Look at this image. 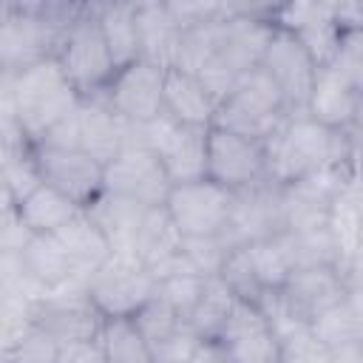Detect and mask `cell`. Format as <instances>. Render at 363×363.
I'll list each match as a JSON object with an SVG mask.
<instances>
[{"label":"cell","instance_id":"2e32d148","mask_svg":"<svg viewBox=\"0 0 363 363\" xmlns=\"http://www.w3.org/2000/svg\"><path fill=\"white\" fill-rule=\"evenodd\" d=\"M218 343L233 363H281L284 354V340L269 323L267 312L247 301H235Z\"/></svg>","mask_w":363,"mask_h":363},{"label":"cell","instance_id":"f35d334b","mask_svg":"<svg viewBox=\"0 0 363 363\" xmlns=\"http://www.w3.org/2000/svg\"><path fill=\"white\" fill-rule=\"evenodd\" d=\"M60 343H54L45 332L31 326L20 343L3 349V363H57Z\"/></svg>","mask_w":363,"mask_h":363},{"label":"cell","instance_id":"6da1fadb","mask_svg":"<svg viewBox=\"0 0 363 363\" xmlns=\"http://www.w3.org/2000/svg\"><path fill=\"white\" fill-rule=\"evenodd\" d=\"M85 3H6L0 23V71L20 74L54 60Z\"/></svg>","mask_w":363,"mask_h":363},{"label":"cell","instance_id":"60d3db41","mask_svg":"<svg viewBox=\"0 0 363 363\" xmlns=\"http://www.w3.org/2000/svg\"><path fill=\"white\" fill-rule=\"evenodd\" d=\"M201 337L190 329V323H184L179 332H173L167 340L150 346L153 349V360L156 363H187L193 357V352L199 349Z\"/></svg>","mask_w":363,"mask_h":363},{"label":"cell","instance_id":"7dc6e473","mask_svg":"<svg viewBox=\"0 0 363 363\" xmlns=\"http://www.w3.org/2000/svg\"><path fill=\"white\" fill-rule=\"evenodd\" d=\"M335 26L340 31L363 28V3H335Z\"/></svg>","mask_w":363,"mask_h":363},{"label":"cell","instance_id":"f907efd6","mask_svg":"<svg viewBox=\"0 0 363 363\" xmlns=\"http://www.w3.org/2000/svg\"><path fill=\"white\" fill-rule=\"evenodd\" d=\"M343 133L349 136V142L354 145V150H360V147H363V94H360V102H357L354 119H352V125H349Z\"/></svg>","mask_w":363,"mask_h":363},{"label":"cell","instance_id":"f5cc1de1","mask_svg":"<svg viewBox=\"0 0 363 363\" xmlns=\"http://www.w3.org/2000/svg\"><path fill=\"white\" fill-rule=\"evenodd\" d=\"M354 176H357V182H363V147L354 153Z\"/></svg>","mask_w":363,"mask_h":363},{"label":"cell","instance_id":"7a4b0ae2","mask_svg":"<svg viewBox=\"0 0 363 363\" xmlns=\"http://www.w3.org/2000/svg\"><path fill=\"white\" fill-rule=\"evenodd\" d=\"M82 96L54 60L37 62L20 74H3V113H11L20 130L40 145L43 136L79 108Z\"/></svg>","mask_w":363,"mask_h":363},{"label":"cell","instance_id":"9c48e42d","mask_svg":"<svg viewBox=\"0 0 363 363\" xmlns=\"http://www.w3.org/2000/svg\"><path fill=\"white\" fill-rule=\"evenodd\" d=\"M233 201H235L233 190L221 187L213 179H199V182L173 184L164 207L176 221L179 233L184 238H196V235L224 233L233 218Z\"/></svg>","mask_w":363,"mask_h":363},{"label":"cell","instance_id":"ba28073f","mask_svg":"<svg viewBox=\"0 0 363 363\" xmlns=\"http://www.w3.org/2000/svg\"><path fill=\"white\" fill-rule=\"evenodd\" d=\"M261 68L278 85L289 116H306L309 94L318 77V62L303 48V43L284 28H272L269 43L261 57Z\"/></svg>","mask_w":363,"mask_h":363},{"label":"cell","instance_id":"8992f818","mask_svg":"<svg viewBox=\"0 0 363 363\" xmlns=\"http://www.w3.org/2000/svg\"><path fill=\"white\" fill-rule=\"evenodd\" d=\"M57 62L62 65L65 77L79 91V96L105 94L116 74V65L96 20V3H85L82 14L71 23L57 51Z\"/></svg>","mask_w":363,"mask_h":363},{"label":"cell","instance_id":"d590c367","mask_svg":"<svg viewBox=\"0 0 363 363\" xmlns=\"http://www.w3.org/2000/svg\"><path fill=\"white\" fill-rule=\"evenodd\" d=\"M133 320H136V326L142 329V335L147 337V343L150 346H156V343H162V340H167L173 332H179L187 320L156 292L136 315H133Z\"/></svg>","mask_w":363,"mask_h":363},{"label":"cell","instance_id":"f6af8a7d","mask_svg":"<svg viewBox=\"0 0 363 363\" xmlns=\"http://www.w3.org/2000/svg\"><path fill=\"white\" fill-rule=\"evenodd\" d=\"M57 363H111V360H108V354L102 352L99 340H85V343L60 346Z\"/></svg>","mask_w":363,"mask_h":363},{"label":"cell","instance_id":"816d5d0a","mask_svg":"<svg viewBox=\"0 0 363 363\" xmlns=\"http://www.w3.org/2000/svg\"><path fill=\"white\" fill-rule=\"evenodd\" d=\"M346 306H349V312H352V320H354L357 335L363 337V292H349Z\"/></svg>","mask_w":363,"mask_h":363},{"label":"cell","instance_id":"836d02e7","mask_svg":"<svg viewBox=\"0 0 363 363\" xmlns=\"http://www.w3.org/2000/svg\"><path fill=\"white\" fill-rule=\"evenodd\" d=\"M218 278L233 289V295H235L238 301H247V303L261 306L264 298H267V289L261 286V281H258V275H255V267H252V261H250L247 247H235V250L227 255V261H224Z\"/></svg>","mask_w":363,"mask_h":363},{"label":"cell","instance_id":"44dd1931","mask_svg":"<svg viewBox=\"0 0 363 363\" xmlns=\"http://www.w3.org/2000/svg\"><path fill=\"white\" fill-rule=\"evenodd\" d=\"M136 28H139V60L159 68H173L182 26L170 11V3H136Z\"/></svg>","mask_w":363,"mask_h":363},{"label":"cell","instance_id":"bcb514c9","mask_svg":"<svg viewBox=\"0 0 363 363\" xmlns=\"http://www.w3.org/2000/svg\"><path fill=\"white\" fill-rule=\"evenodd\" d=\"M337 272H340V278H343V284H346L349 292H363V250L346 255L340 261Z\"/></svg>","mask_w":363,"mask_h":363},{"label":"cell","instance_id":"b9f144b4","mask_svg":"<svg viewBox=\"0 0 363 363\" xmlns=\"http://www.w3.org/2000/svg\"><path fill=\"white\" fill-rule=\"evenodd\" d=\"M281 363H329V357H326V346L318 343L312 332L306 329L284 340Z\"/></svg>","mask_w":363,"mask_h":363},{"label":"cell","instance_id":"7402d4cb","mask_svg":"<svg viewBox=\"0 0 363 363\" xmlns=\"http://www.w3.org/2000/svg\"><path fill=\"white\" fill-rule=\"evenodd\" d=\"M218 102L201 77L187 74L182 68H167L164 74V113L182 125L213 128Z\"/></svg>","mask_w":363,"mask_h":363},{"label":"cell","instance_id":"8fae6325","mask_svg":"<svg viewBox=\"0 0 363 363\" xmlns=\"http://www.w3.org/2000/svg\"><path fill=\"white\" fill-rule=\"evenodd\" d=\"M269 176V150L267 142L210 128L207 139V179L218 182L227 190H244Z\"/></svg>","mask_w":363,"mask_h":363},{"label":"cell","instance_id":"d6a6232c","mask_svg":"<svg viewBox=\"0 0 363 363\" xmlns=\"http://www.w3.org/2000/svg\"><path fill=\"white\" fill-rule=\"evenodd\" d=\"M235 301L238 298L233 295V289L218 275L216 278H207L204 292H201V298H199V303H196V309H193V315L187 320L190 329L201 340H218V335H221V329H224V323H227Z\"/></svg>","mask_w":363,"mask_h":363},{"label":"cell","instance_id":"ffe728a7","mask_svg":"<svg viewBox=\"0 0 363 363\" xmlns=\"http://www.w3.org/2000/svg\"><path fill=\"white\" fill-rule=\"evenodd\" d=\"M357 102H360V88L352 85L340 71L326 65V68H318L315 88H312L309 105H306V116L326 128L346 130L354 119Z\"/></svg>","mask_w":363,"mask_h":363},{"label":"cell","instance_id":"3957f363","mask_svg":"<svg viewBox=\"0 0 363 363\" xmlns=\"http://www.w3.org/2000/svg\"><path fill=\"white\" fill-rule=\"evenodd\" d=\"M269 176L281 184L312 179L332 167H354V145L343 130L326 128L309 116H289L267 142Z\"/></svg>","mask_w":363,"mask_h":363},{"label":"cell","instance_id":"cb8c5ba5","mask_svg":"<svg viewBox=\"0 0 363 363\" xmlns=\"http://www.w3.org/2000/svg\"><path fill=\"white\" fill-rule=\"evenodd\" d=\"M147 210L150 207H145L139 201H130L125 196L108 193V190H102L85 207V213L96 221V227L111 241L113 252H130V255H133V241H136V233H139L142 218H145Z\"/></svg>","mask_w":363,"mask_h":363},{"label":"cell","instance_id":"4316f807","mask_svg":"<svg viewBox=\"0 0 363 363\" xmlns=\"http://www.w3.org/2000/svg\"><path fill=\"white\" fill-rule=\"evenodd\" d=\"M14 207L34 235H57L71 218H77L85 210L74 199H68L65 193H60L57 187H51L45 182L26 201H20Z\"/></svg>","mask_w":363,"mask_h":363},{"label":"cell","instance_id":"ab89813d","mask_svg":"<svg viewBox=\"0 0 363 363\" xmlns=\"http://www.w3.org/2000/svg\"><path fill=\"white\" fill-rule=\"evenodd\" d=\"M332 68L340 71L363 94V28L360 31H340V43H337V54H335Z\"/></svg>","mask_w":363,"mask_h":363},{"label":"cell","instance_id":"e0dca14e","mask_svg":"<svg viewBox=\"0 0 363 363\" xmlns=\"http://www.w3.org/2000/svg\"><path fill=\"white\" fill-rule=\"evenodd\" d=\"M34 159L43 182L74 199L79 207H88L105 190V164H99L85 150L34 145Z\"/></svg>","mask_w":363,"mask_h":363},{"label":"cell","instance_id":"7bdbcfd3","mask_svg":"<svg viewBox=\"0 0 363 363\" xmlns=\"http://www.w3.org/2000/svg\"><path fill=\"white\" fill-rule=\"evenodd\" d=\"M34 238V233L28 230V224L20 218L14 204L3 207V233H0V252H20L28 241Z\"/></svg>","mask_w":363,"mask_h":363},{"label":"cell","instance_id":"603a6c76","mask_svg":"<svg viewBox=\"0 0 363 363\" xmlns=\"http://www.w3.org/2000/svg\"><path fill=\"white\" fill-rule=\"evenodd\" d=\"M20 258H23L28 278L43 292H57L65 286H85V281L77 278V269L57 235H34L20 250Z\"/></svg>","mask_w":363,"mask_h":363},{"label":"cell","instance_id":"83f0119b","mask_svg":"<svg viewBox=\"0 0 363 363\" xmlns=\"http://www.w3.org/2000/svg\"><path fill=\"white\" fill-rule=\"evenodd\" d=\"M96 20L116 71L139 60L136 3H96Z\"/></svg>","mask_w":363,"mask_h":363},{"label":"cell","instance_id":"484cf974","mask_svg":"<svg viewBox=\"0 0 363 363\" xmlns=\"http://www.w3.org/2000/svg\"><path fill=\"white\" fill-rule=\"evenodd\" d=\"M184 250V235L179 233L176 221L170 218L167 207H150L142 218V227L136 233L133 241V255L150 269L156 272L159 267H164L170 258H176Z\"/></svg>","mask_w":363,"mask_h":363},{"label":"cell","instance_id":"9a60e30c","mask_svg":"<svg viewBox=\"0 0 363 363\" xmlns=\"http://www.w3.org/2000/svg\"><path fill=\"white\" fill-rule=\"evenodd\" d=\"M164 74L167 68L136 60L113 74L102 96L125 122H150L164 113Z\"/></svg>","mask_w":363,"mask_h":363},{"label":"cell","instance_id":"74e56055","mask_svg":"<svg viewBox=\"0 0 363 363\" xmlns=\"http://www.w3.org/2000/svg\"><path fill=\"white\" fill-rule=\"evenodd\" d=\"M204 284H207L204 275H173V278H162L156 292H159L184 320H190V315H193V309H196V303H199V298H201V292H204Z\"/></svg>","mask_w":363,"mask_h":363},{"label":"cell","instance_id":"5b68a950","mask_svg":"<svg viewBox=\"0 0 363 363\" xmlns=\"http://www.w3.org/2000/svg\"><path fill=\"white\" fill-rule=\"evenodd\" d=\"M207 139L210 128L199 125H182L170 119L167 113L150 119V122H128V145H142L150 147L173 184L184 182H199L207 179Z\"/></svg>","mask_w":363,"mask_h":363},{"label":"cell","instance_id":"8d00e7d4","mask_svg":"<svg viewBox=\"0 0 363 363\" xmlns=\"http://www.w3.org/2000/svg\"><path fill=\"white\" fill-rule=\"evenodd\" d=\"M233 250H235V244L230 241L227 233L184 238V255L190 258V264H193L204 278H216Z\"/></svg>","mask_w":363,"mask_h":363},{"label":"cell","instance_id":"1f68e13d","mask_svg":"<svg viewBox=\"0 0 363 363\" xmlns=\"http://www.w3.org/2000/svg\"><path fill=\"white\" fill-rule=\"evenodd\" d=\"M329 230L337 238L343 258L363 250V182H352L343 193L335 196L329 213Z\"/></svg>","mask_w":363,"mask_h":363},{"label":"cell","instance_id":"c3c4849f","mask_svg":"<svg viewBox=\"0 0 363 363\" xmlns=\"http://www.w3.org/2000/svg\"><path fill=\"white\" fill-rule=\"evenodd\" d=\"M329 363H363V337H349L326 349Z\"/></svg>","mask_w":363,"mask_h":363},{"label":"cell","instance_id":"d6986e66","mask_svg":"<svg viewBox=\"0 0 363 363\" xmlns=\"http://www.w3.org/2000/svg\"><path fill=\"white\" fill-rule=\"evenodd\" d=\"M128 142V122L105 102V96H82L79 105V150L99 164L113 162Z\"/></svg>","mask_w":363,"mask_h":363},{"label":"cell","instance_id":"4fadbf2b","mask_svg":"<svg viewBox=\"0 0 363 363\" xmlns=\"http://www.w3.org/2000/svg\"><path fill=\"white\" fill-rule=\"evenodd\" d=\"M105 190L145 207H164L173 182L150 147L128 145L113 162L105 164Z\"/></svg>","mask_w":363,"mask_h":363},{"label":"cell","instance_id":"e575fe53","mask_svg":"<svg viewBox=\"0 0 363 363\" xmlns=\"http://www.w3.org/2000/svg\"><path fill=\"white\" fill-rule=\"evenodd\" d=\"M295 238V255L298 267H340L343 250L329 227L306 230V233H289Z\"/></svg>","mask_w":363,"mask_h":363},{"label":"cell","instance_id":"30bf717a","mask_svg":"<svg viewBox=\"0 0 363 363\" xmlns=\"http://www.w3.org/2000/svg\"><path fill=\"white\" fill-rule=\"evenodd\" d=\"M31 320L54 343L68 346V343L96 340L102 332L105 315L91 303V298L85 295V286H65L57 292H45L34 303Z\"/></svg>","mask_w":363,"mask_h":363},{"label":"cell","instance_id":"f546056e","mask_svg":"<svg viewBox=\"0 0 363 363\" xmlns=\"http://www.w3.org/2000/svg\"><path fill=\"white\" fill-rule=\"evenodd\" d=\"M40 184H43V176L34 159V142L3 145V201L20 204Z\"/></svg>","mask_w":363,"mask_h":363},{"label":"cell","instance_id":"681fc988","mask_svg":"<svg viewBox=\"0 0 363 363\" xmlns=\"http://www.w3.org/2000/svg\"><path fill=\"white\" fill-rule=\"evenodd\" d=\"M187 363H233V360H230V354L224 352V346L218 340H201Z\"/></svg>","mask_w":363,"mask_h":363},{"label":"cell","instance_id":"d4e9b609","mask_svg":"<svg viewBox=\"0 0 363 363\" xmlns=\"http://www.w3.org/2000/svg\"><path fill=\"white\" fill-rule=\"evenodd\" d=\"M62 250L68 252L74 269H77V278L79 281H88L111 255H113V247L111 241L105 238V233L96 227V221L82 210L77 218H71L60 233H57Z\"/></svg>","mask_w":363,"mask_h":363},{"label":"cell","instance_id":"277c9868","mask_svg":"<svg viewBox=\"0 0 363 363\" xmlns=\"http://www.w3.org/2000/svg\"><path fill=\"white\" fill-rule=\"evenodd\" d=\"M289 119L286 102L278 85L264 74V68L247 71L235 88L218 102L213 128H224L258 142H269Z\"/></svg>","mask_w":363,"mask_h":363},{"label":"cell","instance_id":"ee69618b","mask_svg":"<svg viewBox=\"0 0 363 363\" xmlns=\"http://www.w3.org/2000/svg\"><path fill=\"white\" fill-rule=\"evenodd\" d=\"M82 105V102H79ZM43 147H65V150H79V108L60 119L40 142Z\"/></svg>","mask_w":363,"mask_h":363},{"label":"cell","instance_id":"5bb4252c","mask_svg":"<svg viewBox=\"0 0 363 363\" xmlns=\"http://www.w3.org/2000/svg\"><path fill=\"white\" fill-rule=\"evenodd\" d=\"M235 247H247L261 238H272L286 233L284 227V184L272 176L235 190L233 218L224 230Z\"/></svg>","mask_w":363,"mask_h":363},{"label":"cell","instance_id":"7c38bea8","mask_svg":"<svg viewBox=\"0 0 363 363\" xmlns=\"http://www.w3.org/2000/svg\"><path fill=\"white\" fill-rule=\"evenodd\" d=\"M349 289L335 267H298L281 292H272L278 312L301 326H312L320 315L340 306Z\"/></svg>","mask_w":363,"mask_h":363},{"label":"cell","instance_id":"4dcf8cb0","mask_svg":"<svg viewBox=\"0 0 363 363\" xmlns=\"http://www.w3.org/2000/svg\"><path fill=\"white\" fill-rule=\"evenodd\" d=\"M96 340L111 363H156L153 349L133 318H105Z\"/></svg>","mask_w":363,"mask_h":363},{"label":"cell","instance_id":"ac0fdd59","mask_svg":"<svg viewBox=\"0 0 363 363\" xmlns=\"http://www.w3.org/2000/svg\"><path fill=\"white\" fill-rule=\"evenodd\" d=\"M272 28H284L295 34L303 48L312 54L318 68H326L335 62L340 28L335 26V3H286L272 6L269 11Z\"/></svg>","mask_w":363,"mask_h":363},{"label":"cell","instance_id":"52a82bcc","mask_svg":"<svg viewBox=\"0 0 363 363\" xmlns=\"http://www.w3.org/2000/svg\"><path fill=\"white\" fill-rule=\"evenodd\" d=\"M156 289L159 278L130 252H113L85 281V295L105 318H133Z\"/></svg>","mask_w":363,"mask_h":363},{"label":"cell","instance_id":"f1b7e54d","mask_svg":"<svg viewBox=\"0 0 363 363\" xmlns=\"http://www.w3.org/2000/svg\"><path fill=\"white\" fill-rule=\"evenodd\" d=\"M250 261L255 267V275L267 292H281L292 272L298 269V255H295V238L289 233H278L272 238H261L247 244Z\"/></svg>","mask_w":363,"mask_h":363}]
</instances>
